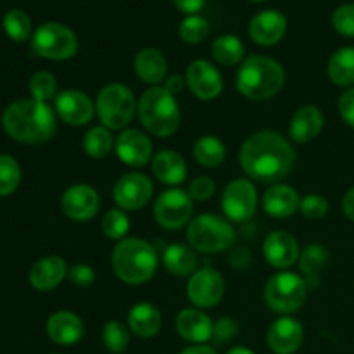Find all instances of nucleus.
<instances>
[{
    "label": "nucleus",
    "instance_id": "nucleus-1",
    "mask_svg": "<svg viewBox=\"0 0 354 354\" xmlns=\"http://www.w3.org/2000/svg\"><path fill=\"white\" fill-rule=\"evenodd\" d=\"M296 151L282 133L261 130L244 140L239 151V165L251 182L275 185L294 168Z\"/></svg>",
    "mask_w": 354,
    "mask_h": 354
},
{
    "label": "nucleus",
    "instance_id": "nucleus-2",
    "mask_svg": "<svg viewBox=\"0 0 354 354\" xmlns=\"http://www.w3.org/2000/svg\"><path fill=\"white\" fill-rule=\"evenodd\" d=\"M2 127L12 140L28 145L44 144L50 140L57 130V114L50 104L30 97L6 107Z\"/></svg>",
    "mask_w": 354,
    "mask_h": 354
},
{
    "label": "nucleus",
    "instance_id": "nucleus-3",
    "mask_svg": "<svg viewBox=\"0 0 354 354\" xmlns=\"http://www.w3.org/2000/svg\"><path fill=\"white\" fill-rule=\"evenodd\" d=\"M286 83V69L268 55H248L239 68L235 85L242 97L263 102L275 97Z\"/></svg>",
    "mask_w": 354,
    "mask_h": 354
},
{
    "label": "nucleus",
    "instance_id": "nucleus-4",
    "mask_svg": "<svg viewBox=\"0 0 354 354\" xmlns=\"http://www.w3.org/2000/svg\"><path fill=\"white\" fill-rule=\"evenodd\" d=\"M113 272L128 286L147 283L156 275L159 256L154 245L138 237H127L116 242L111 252Z\"/></svg>",
    "mask_w": 354,
    "mask_h": 354
},
{
    "label": "nucleus",
    "instance_id": "nucleus-5",
    "mask_svg": "<svg viewBox=\"0 0 354 354\" xmlns=\"http://www.w3.org/2000/svg\"><path fill=\"white\" fill-rule=\"evenodd\" d=\"M138 120L145 131L154 137L166 138L176 133L182 121L178 100L165 86H151L138 99Z\"/></svg>",
    "mask_w": 354,
    "mask_h": 354
},
{
    "label": "nucleus",
    "instance_id": "nucleus-6",
    "mask_svg": "<svg viewBox=\"0 0 354 354\" xmlns=\"http://www.w3.org/2000/svg\"><path fill=\"white\" fill-rule=\"evenodd\" d=\"M235 232L230 220L214 213H203L187 225V242L204 254H216L232 248Z\"/></svg>",
    "mask_w": 354,
    "mask_h": 354
},
{
    "label": "nucleus",
    "instance_id": "nucleus-7",
    "mask_svg": "<svg viewBox=\"0 0 354 354\" xmlns=\"http://www.w3.org/2000/svg\"><path fill=\"white\" fill-rule=\"evenodd\" d=\"M137 99L130 86L123 83H107L95 100V114L100 124L113 130H124L137 114Z\"/></svg>",
    "mask_w": 354,
    "mask_h": 354
},
{
    "label": "nucleus",
    "instance_id": "nucleus-8",
    "mask_svg": "<svg viewBox=\"0 0 354 354\" xmlns=\"http://www.w3.org/2000/svg\"><path fill=\"white\" fill-rule=\"evenodd\" d=\"M263 296H265L266 306L273 313L286 317V315L296 313L304 306L308 283L297 273L279 272L268 279Z\"/></svg>",
    "mask_w": 354,
    "mask_h": 354
},
{
    "label": "nucleus",
    "instance_id": "nucleus-9",
    "mask_svg": "<svg viewBox=\"0 0 354 354\" xmlns=\"http://www.w3.org/2000/svg\"><path fill=\"white\" fill-rule=\"evenodd\" d=\"M31 50L48 61H68L78 52V37L66 24L48 21L31 35Z\"/></svg>",
    "mask_w": 354,
    "mask_h": 354
},
{
    "label": "nucleus",
    "instance_id": "nucleus-10",
    "mask_svg": "<svg viewBox=\"0 0 354 354\" xmlns=\"http://www.w3.org/2000/svg\"><path fill=\"white\" fill-rule=\"evenodd\" d=\"M194 201L183 189L165 190L154 203V220L165 230H180L192 221Z\"/></svg>",
    "mask_w": 354,
    "mask_h": 354
},
{
    "label": "nucleus",
    "instance_id": "nucleus-11",
    "mask_svg": "<svg viewBox=\"0 0 354 354\" xmlns=\"http://www.w3.org/2000/svg\"><path fill=\"white\" fill-rule=\"evenodd\" d=\"M259 196L254 183L249 178H235L221 194V209L227 220L242 223L254 216L258 211Z\"/></svg>",
    "mask_w": 354,
    "mask_h": 354
},
{
    "label": "nucleus",
    "instance_id": "nucleus-12",
    "mask_svg": "<svg viewBox=\"0 0 354 354\" xmlns=\"http://www.w3.org/2000/svg\"><path fill=\"white\" fill-rule=\"evenodd\" d=\"M225 296V279L218 270L206 266L197 270L187 282V297L199 310L218 306Z\"/></svg>",
    "mask_w": 354,
    "mask_h": 354
},
{
    "label": "nucleus",
    "instance_id": "nucleus-13",
    "mask_svg": "<svg viewBox=\"0 0 354 354\" xmlns=\"http://www.w3.org/2000/svg\"><path fill=\"white\" fill-rule=\"evenodd\" d=\"M154 196V185L147 175L130 171L120 176L113 187V199L123 211L144 209Z\"/></svg>",
    "mask_w": 354,
    "mask_h": 354
},
{
    "label": "nucleus",
    "instance_id": "nucleus-14",
    "mask_svg": "<svg viewBox=\"0 0 354 354\" xmlns=\"http://www.w3.org/2000/svg\"><path fill=\"white\" fill-rule=\"evenodd\" d=\"M185 83L196 99L209 102L223 92V76L214 64L206 59H196L187 66Z\"/></svg>",
    "mask_w": 354,
    "mask_h": 354
},
{
    "label": "nucleus",
    "instance_id": "nucleus-15",
    "mask_svg": "<svg viewBox=\"0 0 354 354\" xmlns=\"http://www.w3.org/2000/svg\"><path fill=\"white\" fill-rule=\"evenodd\" d=\"M61 209L66 218L76 223L93 220L100 209V196L97 189L86 183L68 187L61 197Z\"/></svg>",
    "mask_w": 354,
    "mask_h": 354
},
{
    "label": "nucleus",
    "instance_id": "nucleus-16",
    "mask_svg": "<svg viewBox=\"0 0 354 354\" xmlns=\"http://www.w3.org/2000/svg\"><path fill=\"white\" fill-rule=\"evenodd\" d=\"M54 111L62 123L69 127H85L95 116V104L82 90H62L54 99Z\"/></svg>",
    "mask_w": 354,
    "mask_h": 354
},
{
    "label": "nucleus",
    "instance_id": "nucleus-17",
    "mask_svg": "<svg viewBox=\"0 0 354 354\" xmlns=\"http://www.w3.org/2000/svg\"><path fill=\"white\" fill-rule=\"evenodd\" d=\"M114 152L123 165L142 168L154 158V147L147 133L137 128H124L114 140Z\"/></svg>",
    "mask_w": 354,
    "mask_h": 354
},
{
    "label": "nucleus",
    "instance_id": "nucleus-18",
    "mask_svg": "<svg viewBox=\"0 0 354 354\" xmlns=\"http://www.w3.org/2000/svg\"><path fill=\"white\" fill-rule=\"evenodd\" d=\"M263 256L272 268L286 272L299 261V242L290 232L275 230L266 235L263 242Z\"/></svg>",
    "mask_w": 354,
    "mask_h": 354
},
{
    "label": "nucleus",
    "instance_id": "nucleus-19",
    "mask_svg": "<svg viewBox=\"0 0 354 354\" xmlns=\"http://www.w3.org/2000/svg\"><path fill=\"white\" fill-rule=\"evenodd\" d=\"M270 351L275 354H294L304 342V327L294 317H280L270 325L266 334Z\"/></svg>",
    "mask_w": 354,
    "mask_h": 354
},
{
    "label": "nucleus",
    "instance_id": "nucleus-20",
    "mask_svg": "<svg viewBox=\"0 0 354 354\" xmlns=\"http://www.w3.org/2000/svg\"><path fill=\"white\" fill-rule=\"evenodd\" d=\"M287 33V17L277 9H266L256 14L249 23V37L256 45L272 47Z\"/></svg>",
    "mask_w": 354,
    "mask_h": 354
},
{
    "label": "nucleus",
    "instance_id": "nucleus-21",
    "mask_svg": "<svg viewBox=\"0 0 354 354\" xmlns=\"http://www.w3.org/2000/svg\"><path fill=\"white\" fill-rule=\"evenodd\" d=\"M68 265L61 256H45L33 263L28 273L30 286L38 292H50L68 279Z\"/></svg>",
    "mask_w": 354,
    "mask_h": 354
},
{
    "label": "nucleus",
    "instance_id": "nucleus-22",
    "mask_svg": "<svg viewBox=\"0 0 354 354\" xmlns=\"http://www.w3.org/2000/svg\"><path fill=\"white\" fill-rule=\"evenodd\" d=\"M45 332L48 339L59 346L78 344L85 334V324L76 313L68 310L55 311L48 317L45 324Z\"/></svg>",
    "mask_w": 354,
    "mask_h": 354
},
{
    "label": "nucleus",
    "instance_id": "nucleus-23",
    "mask_svg": "<svg viewBox=\"0 0 354 354\" xmlns=\"http://www.w3.org/2000/svg\"><path fill=\"white\" fill-rule=\"evenodd\" d=\"M214 322L199 308H185L175 318V328L180 337L192 344H206L213 337Z\"/></svg>",
    "mask_w": 354,
    "mask_h": 354
},
{
    "label": "nucleus",
    "instance_id": "nucleus-24",
    "mask_svg": "<svg viewBox=\"0 0 354 354\" xmlns=\"http://www.w3.org/2000/svg\"><path fill=\"white\" fill-rule=\"evenodd\" d=\"M299 204L301 197L297 190L282 182L270 185L261 199L265 213L275 220H286V218L292 216L296 211H299Z\"/></svg>",
    "mask_w": 354,
    "mask_h": 354
},
{
    "label": "nucleus",
    "instance_id": "nucleus-25",
    "mask_svg": "<svg viewBox=\"0 0 354 354\" xmlns=\"http://www.w3.org/2000/svg\"><path fill=\"white\" fill-rule=\"evenodd\" d=\"M325 127V116L320 107L308 104L301 106L292 114L289 123V137L296 144H308L322 133Z\"/></svg>",
    "mask_w": 354,
    "mask_h": 354
},
{
    "label": "nucleus",
    "instance_id": "nucleus-26",
    "mask_svg": "<svg viewBox=\"0 0 354 354\" xmlns=\"http://www.w3.org/2000/svg\"><path fill=\"white\" fill-rule=\"evenodd\" d=\"M151 169L154 178H158V182L168 187H176L183 183L187 178V173H189L185 159L171 149H165V151H159L158 154H154L151 161Z\"/></svg>",
    "mask_w": 354,
    "mask_h": 354
},
{
    "label": "nucleus",
    "instance_id": "nucleus-27",
    "mask_svg": "<svg viewBox=\"0 0 354 354\" xmlns=\"http://www.w3.org/2000/svg\"><path fill=\"white\" fill-rule=\"evenodd\" d=\"M135 75L151 86H159L168 75V61L165 54L154 47H144L133 59Z\"/></svg>",
    "mask_w": 354,
    "mask_h": 354
},
{
    "label": "nucleus",
    "instance_id": "nucleus-28",
    "mask_svg": "<svg viewBox=\"0 0 354 354\" xmlns=\"http://www.w3.org/2000/svg\"><path fill=\"white\" fill-rule=\"evenodd\" d=\"M162 266H165L166 272L173 277H190L197 272V266H199V256L194 248H190L189 244H169L168 248L162 252Z\"/></svg>",
    "mask_w": 354,
    "mask_h": 354
},
{
    "label": "nucleus",
    "instance_id": "nucleus-29",
    "mask_svg": "<svg viewBox=\"0 0 354 354\" xmlns=\"http://www.w3.org/2000/svg\"><path fill=\"white\" fill-rule=\"evenodd\" d=\"M162 327L161 311L151 303H138L128 311V328L140 339H152Z\"/></svg>",
    "mask_w": 354,
    "mask_h": 354
},
{
    "label": "nucleus",
    "instance_id": "nucleus-30",
    "mask_svg": "<svg viewBox=\"0 0 354 354\" xmlns=\"http://www.w3.org/2000/svg\"><path fill=\"white\" fill-rule=\"evenodd\" d=\"M327 75L334 85L342 88L354 86V47H342L332 54L327 64Z\"/></svg>",
    "mask_w": 354,
    "mask_h": 354
},
{
    "label": "nucleus",
    "instance_id": "nucleus-31",
    "mask_svg": "<svg viewBox=\"0 0 354 354\" xmlns=\"http://www.w3.org/2000/svg\"><path fill=\"white\" fill-rule=\"evenodd\" d=\"M192 154L194 159L204 168H218L227 159V147L223 140L214 135H203L194 144Z\"/></svg>",
    "mask_w": 354,
    "mask_h": 354
},
{
    "label": "nucleus",
    "instance_id": "nucleus-32",
    "mask_svg": "<svg viewBox=\"0 0 354 354\" xmlns=\"http://www.w3.org/2000/svg\"><path fill=\"white\" fill-rule=\"evenodd\" d=\"M211 54H213L214 61L221 66H237L242 64L245 59V47L242 40L235 35H221L213 41L211 47Z\"/></svg>",
    "mask_w": 354,
    "mask_h": 354
},
{
    "label": "nucleus",
    "instance_id": "nucleus-33",
    "mask_svg": "<svg viewBox=\"0 0 354 354\" xmlns=\"http://www.w3.org/2000/svg\"><path fill=\"white\" fill-rule=\"evenodd\" d=\"M114 140L109 128L102 127V124H97L86 130V133L83 135L82 140V149L88 158L92 159H104L114 151Z\"/></svg>",
    "mask_w": 354,
    "mask_h": 354
},
{
    "label": "nucleus",
    "instance_id": "nucleus-34",
    "mask_svg": "<svg viewBox=\"0 0 354 354\" xmlns=\"http://www.w3.org/2000/svg\"><path fill=\"white\" fill-rule=\"evenodd\" d=\"M328 259H330V254L327 248L322 244H310L301 251L299 268L306 275V283L310 282V287L317 286V277L327 266Z\"/></svg>",
    "mask_w": 354,
    "mask_h": 354
},
{
    "label": "nucleus",
    "instance_id": "nucleus-35",
    "mask_svg": "<svg viewBox=\"0 0 354 354\" xmlns=\"http://www.w3.org/2000/svg\"><path fill=\"white\" fill-rule=\"evenodd\" d=\"M130 218H128L127 211L120 209V207H113L104 214L102 221H100V230L111 241H123L127 239L128 232H130Z\"/></svg>",
    "mask_w": 354,
    "mask_h": 354
},
{
    "label": "nucleus",
    "instance_id": "nucleus-36",
    "mask_svg": "<svg viewBox=\"0 0 354 354\" xmlns=\"http://www.w3.org/2000/svg\"><path fill=\"white\" fill-rule=\"evenodd\" d=\"M21 166L10 154H0V197L12 196L21 185Z\"/></svg>",
    "mask_w": 354,
    "mask_h": 354
},
{
    "label": "nucleus",
    "instance_id": "nucleus-37",
    "mask_svg": "<svg viewBox=\"0 0 354 354\" xmlns=\"http://www.w3.org/2000/svg\"><path fill=\"white\" fill-rule=\"evenodd\" d=\"M102 342L107 351L123 354L130 346V328L120 320H111L102 328Z\"/></svg>",
    "mask_w": 354,
    "mask_h": 354
},
{
    "label": "nucleus",
    "instance_id": "nucleus-38",
    "mask_svg": "<svg viewBox=\"0 0 354 354\" xmlns=\"http://www.w3.org/2000/svg\"><path fill=\"white\" fill-rule=\"evenodd\" d=\"M28 92H30L31 99L40 100V102H47L55 99L57 95V80L50 71H37L28 82Z\"/></svg>",
    "mask_w": 354,
    "mask_h": 354
},
{
    "label": "nucleus",
    "instance_id": "nucleus-39",
    "mask_svg": "<svg viewBox=\"0 0 354 354\" xmlns=\"http://www.w3.org/2000/svg\"><path fill=\"white\" fill-rule=\"evenodd\" d=\"M3 31L14 41H26L31 37V19L24 10L10 9L3 16Z\"/></svg>",
    "mask_w": 354,
    "mask_h": 354
},
{
    "label": "nucleus",
    "instance_id": "nucleus-40",
    "mask_svg": "<svg viewBox=\"0 0 354 354\" xmlns=\"http://www.w3.org/2000/svg\"><path fill=\"white\" fill-rule=\"evenodd\" d=\"M178 35L185 44L197 45L203 44L209 35V23L199 14L185 16L178 26Z\"/></svg>",
    "mask_w": 354,
    "mask_h": 354
},
{
    "label": "nucleus",
    "instance_id": "nucleus-41",
    "mask_svg": "<svg viewBox=\"0 0 354 354\" xmlns=\"http://www.w3.org/2000/svg\"><path fill=\"white\" fill-rule=\"evenodd\" d=\"M328 201L320 194H308L301 199L299 211L308 220H322L328 213Z\"/></svg>",
    "mask_w": 354,
    "mask_h": 354
},
{
    "label": "nucleus",
    "instance_id": "nucleus-42",
    "mask_svg": "<svg viewBox=\"0 0 354 354\" xmlns=\"http://www.w3.org/2000/svg\"><path fill=\"white\" fill-rule=\"evenodd\" d=\"M332 26L342 37L354 38V3H342L334 10Z\"/></svg>",
    "mask_w": 354,
    "mask_h": 354
},
{
    "label": "nucleus",
    "instance_id": "nucleus-43",
    "mask_svg": "<svg viewBox=\"0 0 354 354\" xmlns=\"http://www.w3.org/2000/svg\"><path fill=\"white\" fill-rule=\"evenodd\" d=\"M239 334V324L230 317H221L213 325V337L211 341L216 346H227Z\"/></svg>",
    "mask_w": 354,
    "mask_h": 354
},
{
    "label": "nucleus",
    "instance_id": "nucleus-44",
    "mask_svg": "<svg viewBox=\"0 0 354 354\" xmlns=\"http://www.w3.org/2000/svg\"><path fill=\"white\" fill-rule=\"evenodd\" d=\"M214 192H216V183L209 176H197L189 185V196L192 197V201H199V203L209 201L214 196Z\"/></svg>",
    "mask_w": 354,
    "mask_h": 354
},
{
    "label": "nucleus",
    "instance_id": "nucleus-45",
    "mask_svg": "<svg viewBox=\"0 0 354 354\" xmlns=\"http://www.w3.org/2000/svg\"><path fill=\"white\" fill-rule=\"evenodd\" d=\"M68 279L73 286L80 287V289H86V287H90L95 282V272L86 263H78V265L69 268Z\"/></svg>",
    "mask_w": 354,
    "mask_h": 354
},
{
    "label": "nucleus",
    "instance_id": "nucleus-46",
    "mask_svg": "<svg viewBox=\"0 0 354 354\" xmlns=\"http://www.w3.org/2000/svg\"><path fill=\"white\" fill-rule=\"evenodd\" d=\"M337 107L342 121H344L348 127L354 128V86L344 90V93L339 97Z\"/></svg>",
    "mask_w": 354,
    "mask_h": 354
},
{
    "label": "nucleus",
    "instance_id": "nucleus-47",
    "mask_svg": "<svg viewBox=\"0 0 354 354\" xmlns=\"http://www.w3.org/2000/svg\"><path fill=\"white\" fill-rule=\"evenodd\" d=\"M176 6V9L180 12L187 14V16H194V14L201 12L206 6V0H173Z\"/></svg>",
    "mask_w": 354,
    "mask_h": 354
},
{
    "label": "nucleus",
    "instance_id": "nucleus-48",
    "mask_svg": "<svg viewBox=\"0 0 354 354\" xmlns=\"http://www.w3.org/2000/svg\"><path fill=\"white\" fill-rule=\"evenodd\" d=\"M185 76H180V75H171V76H166L165 80V88L168 90L171 95H178V93L183 92L185 88Z\"/></svg>",
    "mask_w": 354,
    "mask_h": 354
},
{
    "label": "nucleus",
    "instance_id": "nucleus-49",
    "mask_svg": "<svg viewBox=\"0 0 354 354\" xmlns=\"http://www.w3.org/2000/svg\"><path fill=\"white\" fill-rule=\"evenodd\" d=\"M342 211H344L346 218L354 223V187L346 192L344 199H342Z\"/></svg>",
    "mask_w": 354,
    "mask_h": 354
},
{
    "label": "nucleus",
    "instance_id": "nucleus-50",
    "mask_svg": "<svg viewBox=\"0 0 354 354\" xmlns=\"http://www.w3.org/2000/svg\"><path fill=\"white\" fill-rule=\"evenodd\" d=\"M180 354H218L216 349L207 344H192L183 349Z\"/></svg>",
    "mask_w": 354,
    "mask_h": 354
},
{
    "label": "nucleus",
    "instance_id": "nucleus-51",
    "mask_svg": "<svg viewBox=\"0 0 354 354\" xmlns=\"http://www.w3.org/2000/svg\"><path fill=\"white\" fill-rule=\"evenodd\" d=\"M227 354H256V353L252 351V349L244 348V346H235V348H232Z\"/></svg>",
    "mask_w": 354,
    "mask_h": 354
},
{
    "label": "nucleus",
    "instance_id": "nucleus-52",
    "mask_svg": "<svg viewBox=\"0 0 354 354\" xmlns=\"http://www.w3.org/2000/svg\"><path fill=\"white\" fill-rule=\"evenodd\" d=\"M251 2H266V0H251Z\"/></svg>",
    "mask_w": 354,
    "mask_h": 354
}]
</instances>
